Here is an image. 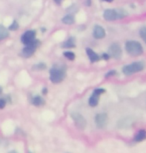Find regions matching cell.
<instances>
[{
  "mask_svg": "<svg viewBox=\"0 0 146 153\" xmlns=\"http://www.w3.org/2000/svg\"><path fill=\"white\" fill-rule=\"evenodd\" d=\"M108 122V116L105 113H99L95 116V124L99 129H103L106 127Z\"/></svg>",
  "mask_w": 146,
  "mask_h": 153,
  "instance_id": "obj_7",
  "label": "cell"
},
{
  "mask_svg": "<svg viewBox=\"0 0 146 153\" xmlns=\"http://www.w3.org/2000/svg\"><path fill=\"white\" fill-rule=\"evenodd\" d=\"M94 92H96V93H98V94H102V93H104V92H105V89L98 88V89H95V90H94Z\"/></svg>",
  "mask_w": 146,
  "mask_h": 153,
  "instance_id": "obj_22",
  "label": "cell"
},
{
  "mask_svg": "<svg viewBox=\"0 0 146 153\" xmlns=\"http://www.w3.org/2000/svg\"><path fill=\"white\" fill-rule=\"evenodd\" d=\"M62 22L65 24H72L74 23V16L73 15H66L62 18Z\"/></svg>",
  "mask_w": 146,
  "mask_h": 153,
  "instance_id": "obj_17",
  "label": "cell"
},
{
  "mask_svg": "<svg viewBox=\"0 0 146 153\" xmlns=\"http://www.w3.org/2000/svg\"><path fill=\"white\" fill-rule=\"evenodd\" d=\"M126 15H127V13L123 9H119V10L107 9L104 11V13H103L104 19L108 20V21H113V20H116V19H121Z\"/></svg>",
  "mask_w": 146,
  "mask_h": 153,
  "instance_id": "obj_2",
  "label": "cell"
},
{
  "mask_svg": "<svg viewBox=\"0 0 146 153\" xmlns=\"http://www.w3.org/2000/svg\"><path fill=\"white\" fill-rule=\"evenodd\" d=\"M1 92H2V88L0 87V93H1Z\"/></svg>",
  "mask_w": 146,
  "mask_h": 153,
  "instance_id": "obj_28",
  "label": "cell"
},
{
  "mask_svg": "<svg viewBox=\"0 0 146 153\" xmlns=\"http://www.w3.org/2000/svg\"><path fill=\"white\" fill-rule=\"evenodd\" d=\"M86 53H87L88 57H89V59H90V61H91V62H96V61H98V60H99L98 54L94 52L92 49L86 48Z\"/></svg>",
  "mask_w": 146,
  "mask_h": 153,
  "instance_id": "obj_12",
  "label": "cell"
},
{
  "mask_svg": "<svg viewBox=\"0 0 146 153\" xmlns=\"http://www.w3.org/2000/svg\"><path fill=\"white\" fill-rule=\"evenodd\" d=\"M144 67L145 66L143 62H134V63H131L129 65L124 66L122 71L125 75H131L133 73H136V72L142 71L143 69H144Z\"/></svg>",
  "mask_w": 146,
  "mask_h": 153,
  "instance_id": "obj_4",
  "label": "cell"
},
{
  "mask_svg": "<svg viewBox=\"0 0 146 153\" xmlns=\"http://www.w3.org/2000/svg\"><path fill=\"white\" fill-rule=\"evenodd\" d=\"M18 29V23H17V21H13L12 24L9 26V30H12V31H15Z\"/></svg>",
  "mask_w": 146,
  "mask_h": 153,
  "instance_id": "obj_20",
  "label": "cell"
},
{
  "mask_svg": "<svg viewBox=\"0 0 146 153\" xmlns=\"http://www.w3.org/2000/svg\"><path fill=\"white\" fill-rule=\"evenodd\" d=\"M116 74V71H110V72H108L107 73V75H106V77H108V76H110V75H115Z\"/></svg>",
  "mask_w": 146,
  "mask_h": 153,
  "instance_id": "obj_24",
  "label": "cell"
},
{
  "mask_svg": "<svg viewBox=\"0 0 146 153\" xmlns=\"http://www.w3.org/2000/svg\"><path fill=\"white\" fill-rule=\"evenodd\" d=\"M54 1H55L57 4H60L62 2V0H54Z\"/></svg>",
  "mask_w": 146,
  "mask_h": 153,
  "instance_id": "obj_26",
  "label": "cell"
},
{
  "mask_svg": "<svg viewBox=\"0 0 146 153\" xmlns=\"http://www.w3.org/2000/svg\"><path fill=\"white\" fill-rule=\"evenodd\" d=\"M35 36H36L35 31H34V30H28L21 36V41H22V43H24L25 45L30 44V43L32 42L34 39H35Z\"/></svg>",
  "mask_w": 146,
  "mask_h": 153,
  "instance_id": "obj_9",
  "label": "cell"
},
{
  "mask_svg": "<svg viewBox=\"0 0 146 153\" xmlns=\"http://www.w3.org/2000/svg\"><path fill=\"white\" fill-rule=\"evenodd\" d=\"M102 57H103V59H105V60H108V59H109V55H108V54H103Z\"/></svg>",
  "mask_w": 146,
  "mask_h": 153,
  "instance_id": "obj_25",
  "label": "cell"
},
{
  "mask_svg": "<svg viewBox=\"0 0 146 153\" xmlns=\"http://www.w3.org/2000/svg\"><path fill=\"white\" fill-rule=\"evenodd\" d=\"M44 103H45L44 99L41 96H39V95H37V96L33 97V99H32V104L33 105H35V106H37V107H38V106L43 105Z\"/></svg>",
  "mask_w": 146,
  "mask_h": 153,
  "instance_id": "obj_14",
  "label": "cell"
},
{
  "mask_svg": "<svg viewBox=\"0 0 146 153\" xmlns=\"http://www.w3.org/2000/svg\"><path fill=\"white\" fill-rule=\"evenodd\" d=\"M5 105H6V102H5L4 99H0V109L4 108Z\"/></svg>",
  "mask_w": 146,
  "mask_h": 153,
  "instance_id": "obj_21",
  "label": "cell"
},
{
  "mask_svg": "<svg viewBox=\"0 0 146 153\" xmlns=\"http://www.w3.org/2000/svg\"><path fill=\"white\" fill-rule=\"evenodd\" d=\"M8 35H9L8 29H6L3 25H0V41L5 39V38H7Z\"/></svg>",
  "mask_w": 146,
  "mask_h": 153,
  "instance_id": "obj_15",
  "label": "cell"
},
{
  "mask_svg": "<svg viewBox=\"0 0 146 153\" xmlns=\"http://www.w3.org/2000/svg\"><path fill=\"white\" fill-rule=\"evenodd\" d=\"M71 117H72L77 128L80 129V130H84L85 127H86V120H85V118L79 113H72Z\"/></svg>",
  "mask_w": 146,
  "mask_h": 153,
  "instance_id": "obj_6",
  "label": "cell"
},
{
  "mask_svg": "<svg viewBox=\"0 0 146 153\" xmlns=\"http://www.w3.org/2000/svg\"><path fill=\"white\" fill-rule=\"evenodd\" d=\"M74 46H75L74 38H69L66 42H64L63 44H62V47H64V48H72Z\"/></svg>",
  "mask_w": 146,
  "mask_h": 153,
  "instance_id": "obj_16",
  "label": "cell"
},
{
  "mask_svg": "<svg viewBox=\"0 0 146 153\" xmlns=\"http://www.w3.org/2000/svg\"><path fill=\"white\" fill-rule=\"evenodd\" d=\"M38 45H39V40L34 39L30 44H27L26 47L23 48V50H22V55L24 57H30L31 55H33Z\"/></svg>",
  "mask_w": 146,
  "mask_h": 153,
  "instance_id": "obj_5",
  "label": "cell"
},
{
  "mask_svg": "<svg viewBox=\"0 0 146 153\" xmlns=\"http://www.w3.org/2000/svg\"><path fill=\"white\" fill-rule=\"evenodd\" d=\"M65 78V70L63 67L54 65L50 69V80L53 83H60Z\"/></svg>",
  "mask_w": 146,
  "mask_h": 153,
  "instance_id": "obj_1",
  "label": "cell"
},
{
  "mask_svg": "<svg viewBox=\"0 0 146 153\" xmlns=\"http://www.w3.org/2000/svg\"><path fill=\"white\" fill-rule=\"evenodd\" d=\"M127 53H129L132 56H139L143 52V48L141 44L137 41H127L125 44Z\"/></svg>",
  "mask_w": 146,
  "mask_h": 153,
  "instance_id": "obj_3",
  "label": "cell"
},
{
  "mask_svg": "<svg viewBox=\"0 0 146 153\" xmlns=\"http://www.w3.org/2000/svg\"><path fill=\"white\" fill-rule=\"evenodd\" d=\"M121 54H122V50H121V47H120V45L118 43H113V44L110 45V47H109V55L110 56L118 59V58H120Z\"/></svg>",
  "mask_w": 146,
  "mask_h": 153,
  "instance_id": "obj_8",
  "label": "cell"
},
{
  "mask_svg": "<svg viewBox=\"0 0 146 153\" xmlns=\"http://www.w3.org/2000/svg\"><path fill=\"white\" fill-rule=\"evenodd\" d=\"M146 139V130L141 129L139 130V132L135 135V141L136 142H141V141Z\"/></svg>",
  "mask_w": 146,
  "mask_h": 153,
  "instance_id": "obj_13",
  "label": "cell"
},
{
  "mask_svg": "<svg viewBox=\"0 0 146 153\" xmlns=\"http://www.w3.org/2000/svg\"><path fill=\"white\" fill-rule=\"evenodd\" d=\"M63 55L66 57L67 59H69V60H74V59H75V54H74L73 52H70V51H66V52H64Z\"/></svg>",
  "mask_w": 146,
  "mask_h": 153,
  "instance_id": "obj_18",
  "label": "cell"
},
{
  "mask_svg": "<svg viewBox=\"0 0 146 153\" xmlns=\"http://www.w3.org/2000/svg\"><path fill=\"white\" fill-rule=\"evenodd\" d=\"M37 68L38 69H45L46 68V65H45L44 63H40V64L37 65Z\"/></svg>",
  "mask_w": 146,
  "mask_h": 153,
  "instance_id": "obj_23",
  "label": "cell"
},
{
  "mask_svg": "<svg viewBox=\"0 0 146 153\" xmlns=\"http://www.w3.org/2000/svg\"><path fill=\"white\" fill-rule=\"evenodd\" d=\"M99 95L98 93H96V92H93L92 95L90 96L89 98V105L91 106V107H95V106L98 104V102H99Z\"/></svg>",
  "mask_w": 146,
  "mask_h": 153,
  "instance_id": "obj_11",
  "label": "cell"
},
{
  "mask_svg": "<svg viewBox=\"0 0 146 153\" xmlns=\"http://www.w3.org/2000/svg\"><path fill=\"white\" fill-rule=\"evenodd\" d=\"M103 1H106V2H111V1H113V0H103Z\"/></svg>",
  "mask_w": 146,
  "mask_h": 153,
  "instance_id": "obj_27",
  "label": "cell"
},
{
  "mask_svg": "<svg viewBox=\"0 0 146 153\" xmlns=\"http://www.w3.org/2000/svg\"><path fill=\"white\" fill-rule=\"evenodd\" d=\"M140 36H141V38L143 39V41L146 43V26L142 27L141 29H140Z\"/></svg>",
  "mask_w": 146,
  "mask_h": 153,
  "instance_id": "obj_19",
  "label": "cell"
},
{
  "mask_svg": "<svg viewBox=\"0 0 146 153\" xmlns=\"http://www.w3.org/2000/svg\"><path fill=\"white\" fill-rule=\"evenodd\" d=\"M105 30L103 29L101 26H99V25H96L95 27H94L93 29V36L95 37L97 39H102L105 37Z\"/></svg>",
  "mask_w": 146,
  "mask_h": 153,
  "instance_id": "obj_10",
  "label": "cell"
}]
</instances>
